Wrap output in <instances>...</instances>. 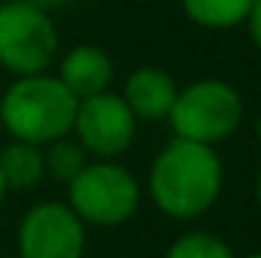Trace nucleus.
I'll use <instances>...</instances> for the list:
<instances>
[{"mask_svg":"<svg viewBox=\"0 0 261 258\" xmlns=\"http://www.w3.org/2000/svg\"><path fill=\"white\" fill-rule=\"evenodd\" d=\"M225 186V167L213 146L173 137L149 167V197L155 207L179 222L213 210Z\"/></svg>","mask_w":261,"mask_h":258,"instance_id":"obj_1","label":"nucleus"},{"mask_svg":"<svg viewBox=\"0 0 261 258\" xmlns=\"http://www.w3.org/2000/svg\"><path fill=\"white\" fill-rule=\"evenodd\" d=\"M76 104L79 100L61 85L58 76H18L0 97V125L12 140L46 146L73 131Z\"/></svg>","mask_w":261,"mask_h":258,"instance_id":"obj_2","label":"nucleus"},{"mask_svg":"<svg viewBox=\"0 0 261 258\" xmlns=\"http://www.w3.org/2000/svg\"><path fill=\"white\" fill-rule=\"evenodd\" d=\"M67 207L85 228H119L140 207V183L116 158H97L67 183Z\"/></svg>","mask_w":261,"mask_h":258,"instance_id":"obj_3","label":"nucleus"},{"mask_svg":"<svg viewBox=\"0 0 261 258\" xmlns=\"http://www.w3.org/2000/svg\"><path fill=\"white\" fill-rule=\"evenodd\" d=\"M167 122L179 140L216 146L240 128L243 97L222 79H197L176 91Z\"/></svg>","mask_w":261,"mask_h":258,"instance_id":"obj_4","label":"nucleus"},{"mask_svg":"<svg viewBox=\"0 0 261 258\" xmlns=\"http://www.w3.org/2000/svg\"><path fill=\"white\" fill-rule=\"evenodd\" d=\"M58 55L52 15L24 0L0 3V67L15 76L46 73Z\"/></svg>","mask_w":261,"mask_h":258,"instance_id":"obj_5","label":"nucleus"},{"mask_svg":"<svg viewBox=\"0 0 261 258\" xmlns=\"http://www.w3.org/2000/svg\"><path fill=\"white\" fill-rule=\"evenodd\" d=\"M70 134L94 158H122L137 140V119L122 94L100 91L76 104Z\"/></svg>","mask_w":261,"mask_h":258,"instance_id":"obj_6","label":"nucleus"},{"mask_svg":"<svg viewBox=\"0 0 261 258\" xmlns=\"http://www.w3.org/2000/svg\"><path fill=\"white\" fill-rule=\"evenodd\" d=\"M85 222L55 200L34 203L18 222V258H82Z\"/></svg>","mask_w":261,"mask_h":258,"instance_id":"obj_7","label":"nucleus"},{"mask_svg":"<svg viewBox=\"0 0 261 258\" xmlns=\"http://www.w3.org/2000/svg\"><path fill=\"white\" fill-rule=\"evenodd\" d=\"M176 82L161 67H137L130 70L122 88V100L128 104L137 122H161L170 116L176 100Z\"/></svg>","mask_w":261,"mask_h":258,"instance_id":"obj_8","label":"nucleus"},{"mask_svg":"<svg viewBox=\"0 0 261 258\" xmlns=\"http://www.w3.org/2000/svg\"><path fill=\"white\" fill-rule=\"evenodd\" d=\"M58 79H61V85H64L76 100H85L91 94L110 91V82H113V58L107 55V49L91 46V43L73 46L64 58H61V64H58Z\"/></svg>","mask_w":261,"mask_h":258,"instance_id":"obj_9","label":"nucleus"},{"mask_svg":"<svg viewBox=\"0 0 261 258\" xmlns=\"http://www.w3.org/2000/svg\"><path fill=\"white\" fill-rule=\"evenodd\" d=\"M0 176L6 183V192H28L43 183L46 167H43V146L12 140L0 149Z\"/></svg>","mask_w":261,"mask_h":258,"instance_id":"obj_10","label":"nucleus"},{"mask_svg":"<svg viewBox=\"0 0 261 258\" xmlns=\"http://www.w3.org/2000/svg\"><path fill=\"white\" fill-rule=\"evenodd\" d=\"M182 12L206 31H231L246 21L252 0H179Z\"/></svg>","mask_w":261,"mask_h":258,"instance_id":"obj_11","label":"nucleus"},{"mask_svg":"<svg viewBox=\"0 0 261 258\" xmlns=\"http://www.w3.org/2000/svg\"><path fill=\"white\" fill-rule=\"evenodd\" d=\"M85 164H88V152L79 146V140L58 137V140L43 146V167H46V176L55 183L67 186Z\"/></svg>","mask_w":261,"mask_h":258,"instance_id":"obj_12","label":"nucleus"},{"mask_svg":"<svg viewBox=\"0 0 261 258\" xmlns=\"http://www.w3.org/2000/svg\"><path fill=\"white\" fill-rule=\"evenodd\" d=\"M164 258H234V252L222 237L210 231H189L170 243Z\"/></svg>","mask_w":261,"mask_h":258,"instance_id":"obj_13","label":"nucleus"},{"mask_svg":"<svg viewBox=\"0 0 261 258\" xmlns=\"http://www.w3.org/2000/svg\"><path fill=\"white\" fill-rule=\"evenodd\" d=\"M246 31H249V40H252V46L261 52V0H252V9H249V15H246Z\"/></svg>","mask_w":261,"mask_h":258,"instance_id":"obj_14","label":"nucleus"},{"mask_svg":"<svg viewBox=\"0 0 261 258\" xmlns=\"http://www.w3.org/2000/svg\"><path fill=\"white\" fill-rule=\"evenodd\" d=\"M24 3H34V6H40V9H46V12H52V9L64 6L67 0H24Z\"/></svg>","mask_w":261,"mask_h":258,"instance_id":"obj_15","label":"nucleus"},{"mask_svg":"<svg viewBox=\"0 0 261 258\" xmlns=\"http://www.w3.org/2000/svg\"><path fill=\"white\" fill-rule=\"evenodd\" d=\"M255 194H258V207H261V170H258V183H255Z\"/></svg>","mask_w":261,"mask_h":258,"instance_id":"obj_16","label":"nucleus"},{"mask_svg":"<svg viewBox=\"0 0 261 258\" xmlns=\"http://www.w3.org/2000/svg\"><path fill=\"white\" fill-rule=\"evenodd\" d=\"M3 194H6V183H3V176H0V200H3Z\"/></svg>","mask_w":261,"mask_h":258,"instance_id":"obj_17","label":"nucleus"},{"mask_svg":"<svg viewBox=\"0 0 261 258\" xmlns=\"http://www.w3.org/2000/svg\"><path fill=\"white\" fill-rule=\"evenodd\" d=\"M255 131H258V140H261V116H258V122H255Z\"/></svg>","mask_w":261,"mask_h":258,"instance_id":"obj_18","label":"nucleus"},{"mask_svg":"<svg viewBox=\"0 0 261 258\" xmlns=\"http://www.w3.org/2000/svg\"><path fill=\"white\" fill-rule=\"evenodd\" d=\"M246 258H261V252H252V255H246Z\"/></svg>","mask_w":261,"mask_h":258,"instance_id":"obj_19","label":"nucleus"},{"mask_svg":"<svg viewBox=\"0 0 261 258\" xmlns=\"http://www.w3.org/2000/svg\"><path fill=\"white\" fill-rule=\"evenodd\" d=\"M15 258H18V255H15Z\"/></svg>","mask_w":261,"mask_h":258,"instance_id":"obj_20","label":"nucleus"}]
</instances>
